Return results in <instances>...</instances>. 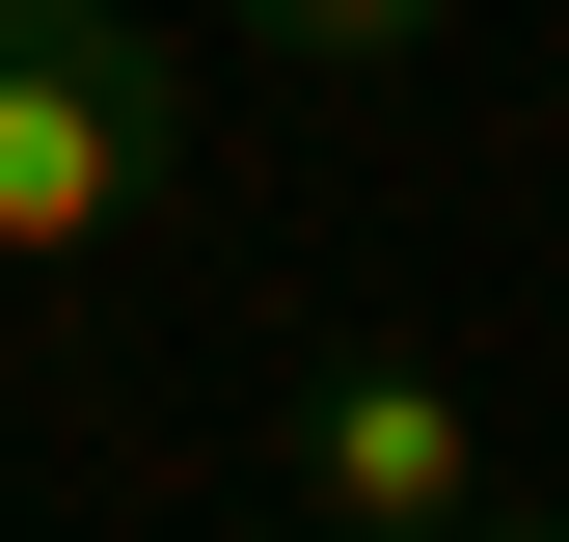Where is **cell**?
Wrapping results in <instances>:
<instances>
[{
	"instance_id": "6da1fadb",
	"label": "cell",
	"mask_w": 569,
	"mask_h": 542,
	"mask_svg": "<svg viewBox=\"0 0 569 542\" xmlns=\"http://www.w3.org/2000/svg\"><path fill=\"white\" fill-rule=\"evenodd\" d=\"M190 190V54L136 0H0V271H82Z\"/></svg>"
},
{
	"instance_id": "7a4b0ae2",
	"label": "cell",
	"mask_w": 569,
	"mask_h": 542,
	"mask_svg": "<svg viewBox=\"0 0 569 542\" xmlns=\"http://www.w3.org/2000/svg\"><path fill=\"white\" fill-rule=\"evenodd\" d=\"M271 489H299L326 542H461L488 515V406L352 325V353H299V406H271Z\"/></svg>"
},
{
	"instance_id": "3957f363",
	"label": "cell",
	"mask_w": 569,
	"mask_h": 542,
	"mask_svg": "<svg viewBox=\"0 0 569 542\" xmlns=\"http://www.w3.org/2000/svg\"><path fill=\"white\" fill-rule=\"evenodd\" d=\"M461 0H244V54H326V82H380V54H435Z\"/></svg>"
},
{
	"instance_id": "277c9868",
	"label": "cell",
	"mask_w": 569,
	"mask_h": 542,
	"mask_svg": "<svg viewBox=\"0 0 569 542\" xmlns=\"http://www.w3.org/2000/svg\"><path fill=\"white\" fill-rule=\"evenodd\" d=\"M461 542H569V515H516V489H488V515H461Z\"/></svg>"
},
{
	"instance_id": "5b68a950",
	"label": "cell",
	"mask_w": 569,
	"mask_h": 542,
	"mask_svg": "<svg viewBox=\"0 0 569 542\" xmlns=\"http://www.w3.org/2000/svg\"><path fill=\"white\" fill-rule=\"evenodd\" d=\"M190 542H326V515H190Z\"/></svg>"
}]
</instances>
